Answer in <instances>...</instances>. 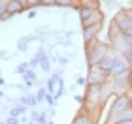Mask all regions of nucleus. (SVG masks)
<instances>
[{"instance_id":"nucleus-12","label":"nucleus","mask_w":132,"mask_h":124,"mask_svg":"<svg viewBox=\"0 0 132 124\" xmlns=\"http://www.w3.org/2000/svg\"><path fill=\"white\" fill-rule=\"evenodd\" d=\"M30 41H32V38H23V40H19V51H27Z\"/></svg>"},{"instance_id":"nucleus-2","label":"nucleus","mask_w":132,"mask_h":124,"mask_svg":"<svg viewBox=\"0 0 132 124\" xmlns=\"http://www.w3.org/2000/svg\"><path fill=\"white\" fill-rule=\"evenodd\" d=\"M113 25H115L123 34H127V36L132 38V21L127 17V13H125L123 9L119 11V13H115V17H113Z\"/></svg>"},{"instance_id":"nucleus-13","label":"nucleus","mask_w":132,"mask_h":124,"mask_svg":"<svg viewBox=\"0 0 132 124\" xmlns=\"http://www.w3.org/2000/svg\"><path fill=\"white\" fill-rule=\"evenodd\" d=\"M8 2L10 0H0V19L8 13Z\"/></svg>"},{"instance_id":"nucleus-19","label":"nucleus","mask_w":132,"mask_h":124,"mask_svg":"<svg viewBox=\"0 0 132 124\" xmlns=\"http://www.w3.org/2000/svg\"><path fill=\"white\" fill-rule=\"evenodd\" d=\"M45 102L49 103V105H55V96H53V94H49V92H47V94H45Z\"/></svg>"},{"instance_id":"nucleus-8","label":"nucleus","mask_w":132,"mask_h":124,"mask_svg":"<svg viewBox=\"0 0 132 124\" xmlns=\"http://www.w3.org/2000/svg\"><path fill=\"white\" fill-rule=\"evenodd\" d=\"M127 119H132V105L128 109L117 113V115H110L108 117V124H113V122H119V120H127Z\"/></svg>"},{"instance_id":"nucleus-22","label":"nucleus","mask_w":132,"mask_h":124,"mask_svg":"<svg viewBox=\"0 0 132 124\" xmlns=\"http://www.w3.org/2000/svg\"><path fill=\"white\" fill-rule=\"evenodd\" d=\"M123 11L127 13V17H128V19L132 21V8H127V9H123Z\"/></svg>"},{"instance_id":"nucleus-1","label":"nucleus","mask_w":132,"mask_h":124,"mask_svg":"<svg viewBox=\"0 0 132 124\" xmlns=\"http://www.w3.org/2000/svg\"><path fill=\"white\" fill-rule=\"evenodd\" d=\"M87 47V64H89V68H93V66H98V64L102 62V58L106 56V53L108 49H110V45H106V43H100V41H93L91 45H85Z\"/></svg>"},{"instance_id":"nucleus-25","label":"nucleus","mask_w":132,"mask_h":124,"mask_svg":"<svg viewBox=\"0 0 132 124\" xmlns=\"http://www.w3.org/2000/svg\"><path fill=\"white\" fill-rule=\"evenodd\" d=\"M28 124H38V122H36V120H30V122H28Z\"/></svg>"},{"instance_id":"nucleus-21","label":"nucleus","mask_w":132,"mask_h":124,"mask_svg":"<svg viewBox=\"0 0 132 124\" xmlns=\"http://www.w3.org/2000/svg\"><path fill=\"white\" fill-rule=\"evenodd\" d=\"M40 6H55V0H40Z\"/></svg>"},{"instance_id":"nucleus-3","label":"nucleus","mask_w":132,"mask_h":124,"mask_svg":"<svg viewBox=\"0 0 132 124\" xmlns=\"http://www.w3.org/2000/svg\"><path fill=\"white\" fill-rule=\"evenodd\" d=\"M47 92L53 94L55 100L62 96V92H64V83H62V79H61V72H57L49 81H47Z\"/></svg>"},{"instance_id":"nucleus-10","label":"nucleus","mask_w":132,"mask_h":124,"mask_svg":"<svg viewBox=\"0 0 132 124\" xmlns=\"http://www.w3.org/2000/svg\"><path fill=\"white\" fill-rule=\"evenodd\" d=\"M23 9H25V4H23L21 0H10V2H8V13L10 15L21 13Z\"/></svg>"},{"instance_id":"nucleus-24","label":"nucleus","mask_w":132,"mask_h":124,"mask_svg":"<svg viewBox=\"0 0 132 124\" xmlns=\"http://www.w3.org/2000/svg\"><path fill=\"white\" fill-rule=\"evenodd\" d=\"M2 85H4V79H2V77H0V87H2Z\"/></svg>"},{"instance_id":"nucleus-4","label":"nucleus","mask_w":132,"mask_h":124,"mask_svg":"<svg viewBox=\"0 0 132 124\" xmlns=\"http://www.w3.org/2000/svg\"><path fill=\"white\" fill-rule=\"evenodd\" d=\"M110 81L106 72H102L98 66H93L89 68V73H87V83L89 85H104V83Z\"/></svg>"},{"instance_id":"nucleus-14","label":"nucleus","mask_w":132,"mask_h":124,"mask_svg":"<svg viewBox=\"0 0 132 124\" xmlns=\"http://www.w3.org/2000/svg\"><path fill=\"white\" fill-rule=\"evenodd\" d=\"M55 6H61V8H70V6H74V4H72V0H55Z\"/></svg>"},{"instance_id":"nucleus-31","label":"nucleus","mask_w":132,"mask_h":124,"mask_svg":"<svg viewBox=\"0 0 132 124\" xmlns=\"http://www.w3.org/2000/svg\"><path fill=\"white\" fill-rule=\"evenodd\" d=\"M110 2H111V0H110Z\"/></svg>"},{"instance_id":"nucleus-15","label":"nucleus","mask_w":132,"mask_h":124,"mask_svg":"<svg viewBox=\"0 0 132 124\" xmlns=\"http://www.w3.org/2000/svg\"><path fill=\"white\" fill-rule=\"evenodd\" d=\"M45 94H47V88H40L38 94H36V102H42V100H45Z\"/></svg>"},{"instance_id":"nucleus-28","label":"nucleus","mask_w":132,"mask_h":124,"mask_svg":"<svg viewBox=\"0 0 132 124\" xmlns=\"http://www.w3.org/2000/svg\"><path fill=\"white\" fill-rule=\"evenodd\" d=\"M0 124H6V122H0Z\"/></svg>"},{"instance_id":"nucleus-16","label":"nucleus","mask_w":132,"mask_h":124,"mask_svg":"<svg viewBox=\"0 0 132 124\" xmlns=\"http://www.w3.org/2000/svg\"><path fill=\"white\" fill-rule=\"evenodd\" d=\"M25 8H36V6H40V0H25Z\"/></svg>"},{"instance_id":"nucleus-26","label":"nucleus","mask_w":132,"mask_h":124,"mask_svg":"<svg viewBox=\"0 0 132 124\" xmlns=\"http://www.w3.org/2000/svg\"><path fill=\"white\" fill-rule=\"evenodd\" d=\"M2 96H4V92H2V90H0V98H2Z\"/></svg>"},{"instance_id":"nucleus-6","label":"nucleus","mask_w":132,"mask_h":124,"mask_svg":"<svg viewBox=\"0 0 132 124\" xmlns=\"http://www.w3.org/2000/svg\"><path fill=\"white\" fill-rule=\"evenodd\" d=\"M100 30H102V23L100 25H91V26L83 28V41H85V45H91L93 41H96Z\"/></svg>"},{"instance_id":"nucleus-27","label":"nucleus","mask_w":132,"mask_h":124,"mask_svg":"<svg viewBox=\"0 0 132 124\" xmlns=\"http://www.w3.org/2000/svg\"><path fill=\"white\" fill-rule=\"evenodd\" d=\"M45 124H53V122H45Z\"/></svg>"},{"instance_id":"nucleus-5","label":"nucleus","mask_w":132,"mask_h":124,"mask_svg":"<svg viewBox=\"0 0 132 124\" xmlns=\"http://www.w3.org/2000/svg\"><path fill=\"white\" fill-rule=\"evenodd\" d=\"M130 66H132V62L128 60V58L117 53L115 62H113V68H111V72H110V77H115V75L123 73V72H128V70H130Z\"/></svg>"},{"instance_id":"nucleus-23","label":"nucleus","mask_w":132,"mask_h":124,"mask_svg":"<svg viewBox=\"0 0 132 124\" xmlns=\"http://www.w3.org/2000/svg\"><path fill=\"white\" fill-rule=\"evenodd\" d=\"M108 124V122H106ZM113 124H132V119H127V120H119V122H113Z\"/></svg>"},{"instance_id":"nucleus-29","label":"nucleus","mask_w":132,"mask_h":124,"mask_svg":"<svg viewBox=\"0 0 132 124\" xmlns=\"http://www.w3.org/2000/svg\"><path fill=\"white\" fill-rule=\"evenodd\" d=\"M0 56H2V53H0Z\"/></svg>"},{"instance_id":"nucleus-20","label":"nucleus","mask_w":132,"mask_h":124,"mask_svg":"<svg viewBox=\"0 0 132 124\" xmlns=\"http://www.w3.org/2000/svg\"><path fill=\"white\" fill-rule=\"evenodd\" d=\"M6 124H19V119H17V117H8V119H6Z\"/></svg>"},{"instance_id":"nucleus-9","label":"nucleus","mask_w":132,"mask_h":124,"mask_svg":"<svg viewBox=\"0 0 132 124\" xmlns=\"http://www.w3.org/2000/svg\"><path fill=\"white\" fill-rule=\"evenodd\" d=\"M94 122H96V119L91 117L89 113H85V111H81L79 115H76L74 120H72V124H94Z\"/></svg>"},{"instance_id":"nucleus-17","label":"nucleus","mask_w":132,"mask_h":124,"mask_svg":"<svg viewBox=\"0 0 132 124\" xmlns=\"http://www.w3.org/2000/svg\"><path fill=\"white\" fill-rule=\"evenodd\" d=\"M15 72H17V73H21V75H25V73L28 72V66H27V64H21V66H17V68H15Z\"/></svg>"},{"instance_id":"nucleus-30","label":"nucleus","mask_w":132,"mask_h":124,"mask_svg":"<svg viewBox=\"0 0 132 124\" xmlns=\"http://www.w3.org/2000/svg\"><path fill=\"white\" fill-rule=\"evenodd\" d=\"M21 2H25V0H21Z\"/></svg>"},{"instance_id":"nucleus-7","label":"nucleus","mask_w":132,"mask_h":124,"mask_svg":"<svg viewBox=\"0 0 132 124\" xmlns=\"http://www.w3.org/2000/svg\"><path fill=\"white\" fill-rule=\"evenodd\" d=\"M102 21H104V13H102V11H100V8H98V9H94V11H93V15L89 17V19L81 21V28L91 26V25H100Z\"/></svg>"},{"instance_id":"nucleus-11","label":"nucleus","mask_w":132,"mask_h":124,"mask_svg":"<svg viewBox=\"0 0 132 124\" xmlns=\"http://www.w3.org/2000/svg\"><path fill=\"white\" fill-rule=\"evenodd\" d=\"M23 81H25V85H27V87H32L34 83L38 81V77H36V72H34V70H28V72L23 75Z\"/></svg>"},{"instance_id":"nucleus-18","label":"nucleus","mask_w":132,"mask_h":124,"mask_svg":"<svg viewBox=\"0 0 132 124\" xmlns=\"http://www.w3.org/2000/svg\"><path fill=\"white\" fill-rule=\"evenodd\" d=\"M76 85H77V87H87V85H89V83H87V77H77V79H76Z\"/></svg>"}]
</instances>
